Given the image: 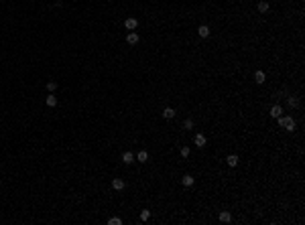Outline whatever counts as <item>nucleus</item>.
Segmentation results:
<instances>
[{"instance_id": "4", "label": "nucleus", "mask_w": 305, "mask_h": 225, "mask_svg": "<svg viewBox=\"0 0 305 225\" xmlns=\"http://www.w3.org/2000/svg\"><path fill=\"white\" fill-rule=\"evenodd\" d=\"M210 33H212V30H210V26H208V25H201V26L197 29V34L201 37V39H208Z\"/></svg>"}, {"instance_id": "19", "label": "nucleus", "mask_w": 305, "mask_h": 225, "mask_svg": "<svg viewBox=\"0 0 305 225\" xmlns=\"http://www.w3.org/2000/svg\"><path fill=\"white\" fill-rule=\"evenodd\" d=\"M181 156H183V158H187L189 156V152H191V150H189V146H181Z\"/></svg>"}, {"instance_id": "2", "label": "nucleus", "mask_w": 305, "mask_h": 225, "mask_svg": "<svg viewBox=\"0 0 305 225\" xmlns=\"http://www.w3.org/2000/svg\"><path fill=\"white\" fill-rule=\"evenodd\" d=\"M193 142H195V146H197V148H203L205 144H208V138L203 136V134H195Z\"/></svg>"}, {"instance_id": "17", "label": "nucleus", "mask_w": 305, "mask_h": 225, "mask_svg": "<svg viewBox=\"0 0 305 225\" xmlns=\"http://www.w3.org/2000/svg\"><path fill=\"white\" fill-rule=\"evenodd\" d=\"M287 103H289V108H297V106H299V99L291 95V98H287Z\"/></svg>"}, {"instance_id": "7", "label": "nucleus", "mask_w": 305, "mask_h": 225, "mask_svg": "<svg viewBox=\"0 0 305 225\" xmlns=\"http://www.w3.org/2000/svg\"><path fill=\"white\" fill-rule=\"evenodd\" d=\"M181 183H183V187H193V183H195V179L191 175H185L183 179H181Z\"/></svg>"}, {"instance_id": "20", "label": "nucleus", "mask_w": 305, "mask_h": 225, "mask_svg": "<svg viewBox=\"0 0 305 225\" xmlns=\"http://www.w3.org/2000/svg\"><path fill=\"white\" fill-rule=\"evenodd\" d=\"M193 128V120H185L183 122V130H191Z\"/></svg>"}, {"instance_id": "12", "label": "nucleus", "mask_w": 305, "mask_h": 225, "mask_svg": "<svg viewBox=\"0 0 305 225\" xmlns=\"http://www.w3.org/2000/svg\"><path fill=\"white\" fill-rule=\"evenodd\" d=\"M45 103H47L49 108H55V106H57V98H55V95H51V93H49V95H47V99H45Z\"/></svg>"}, {"instance_id": "6", "label": "nucleus", "mask_w": 305, "mask_h": 225, "mask_svg": "<svg viewBox=\"0 0 305 225\" xmlns=\"http://www.w3.org/2000/svg\"><path fill=\"white\" fill-rule=\"evenodd\" d=\"M126 43H128V45H136V43H138V34L130 30V33L126 34Z\"/></svg>"}, {"instance_id": "22", "label": "nucleus", "mask_w": 305, "mask_h": 225, "mask_svg": "<svg viewBox=\"0 0 305 225\" xmlns=\"http://www.w3.org/2000/svg\"><path fill=\"white\" fill-rule=\"evenodd\" d=\"M149 217H150V211H146V209H145V211L141 213V219H142V221H146Z\"/></svg>"}, {"instance_id": "13", "label": "nucleus", "mask_w": 305, "mask_h": 225, "mask_svg": "<svg viewBox=\"0 0 305 225\" xmlns=\"http://www.w3.org/2000/svg\"><path fill=\"white\" fill-rule=\"evenodd\" d=\"M122 162H126V164L134 162V154H132V152H124V154H122Z\"/></svg>"}, {"instance_id": "8", "label": "nucleus", "mask_w": 305, "mask_h": 225, "mask_svg": "<svg viewBox=\"0 0 305 225\" xmlns=\"http://www.w3.org/2000/svg\"><path fill=\"white\" fill-rule=\"evenodd\" d=\"M163 118H165V120H173V118H175V110L173 108H165L163 110Z\"/></svg>"}, {"instance_id": "16", "label": "nucleus", "mask_w": 305, "mask_h": 225, "mask_svg": "<svg viewBox=\"0 0 305 225\" xmlns=\"http://www.w3.org/2000/svg\"><path fill=\"white\" fill-rule=\"evenodd\" d=\"M265 73H262V71H256V73H254V81H256V83H265Z\"/></svg>"}, {"instance_id": "14", "label": "nucleus", "mask_w": 305, "mask_h": 225, "mask_svg": "<svg viewBox=\"0 0 305 225\" xmlns=\"http://www.w3.org/2000/svg\"><path fill=\"white\" fill-rule=\"evenodd\" d=\"M136 160H138V162H146V160H149V152H146V150H141L138 154H136Z\"/></svg>"}, {"instance_id": "3", "label": "nucleus", "mask_w": 305, "mask_h": 225, "mask_svg": "<svg viewBox=\"0 0 305 225\" xmlns=\"http://www.w3.org/2000/svg\"><path fill=\"white\" fill-rule=\"evenodd\" d=\"M124 26H126L128 30H134L136 26H138V20H136V18H132V16H128V18L124 20Z\"/></svg>"}, {"instance_id": "10", "label": "nucleus", "mask_w": 305, "mask_h": 225, "mask_svg": "<svg viewBox=\"0 0 305 225\" xmlns=\"http://www.w3.org/2000/svg\"><path fill=\"white\" fill-rule=\"evenodd\" d=\"M226 162H228V167H230V168H234L238 164V156H236V154H230V156L226 158Z\"/></svg>"}, {"instance_id": "15", "label": "nucleus", "mask_w": 305, "mask_h": 225, "mask_svg": "<svg viewBox=\"0 0 305 225\" xmlns=\"http://www.w3.org/2000/svg\"><path fill=\"white\" fill-rule=\"evenodd\" d=\"M256 8H258V12H266V10H269V2H266V0H261L256 4Z\"/></svg>"}, {"instance_id": "9", "label": "nucleus", "mask_w": 305, "mask_h": 225, "mask_svg": "<svg viewBox=\"0 0 305 225\" xmlns=\"http://www.w3.org/2000/svg\"><path fill=\"white\" fill-rule=\"evenodd\" d=\"M220 221H222V223H230V221H232L230 211H222V213H220Z\"/></svg>"}, {"instance_id": "11", "label": "nucleus", "mask_w": 305, "mask_h": 225, "mask_svg": "<svg viewBox=\"0 0 305 225\" xmlns=\"http://www.w3.org/2000/svg\"><path fill=\"white\" fill-rule=\"evenodd\" d=\"M281 114H283V108H281V106H279V103H277V106H273V108H271V116H273V118H279V116H281Z\"/></svg>"}, {"instance_id": "1", "label": "nucleus", "mask_w": 305, "mask_h": 225, "mask_svg": "<svg viewBox=\"0 0 305 225\" xmlns=\"http://www.w3.org/2000/svg\"><path fill=\"white\" fill-rule=\"evenodd\" d=\"M277 120H279V126L285 128L287 132H293V130H295V120L291 116H279Z\"/></svg>"}, {"instance_id": "18", "label": "nucleus", "mask_w": 305, "mask_h": 225, "mask_svg": "<svg viewBox=\"0 0 305 225\" xmlns=\"http://www.w3.org/2000/svg\"><path fill=\"white\" fill-rule=\"evenodd\" d=\"M108 225H122V219L120 217H110V219H108Z\"/></svg>"}, {"instance_id": "21", "label": "nucleus", "mask_w": 305, "mask_h": 225, "mask_svg": "<svg viewBox=\"0 0 305 225\" xmlns=\"http://www.w3.org/2000/svg\"><path fill=\"white\" fill-rule=\"evenodd\" d=\"M57 89V83L55 81H47V91H55Z\"/></svg>"}, {"instance_id": "5", "label": "nucleus", "mask_w": 305, "mask_h": 225, "mask_svg": "<svg viewBox=\"0 0 305 225\" xmlns=\"http://www.w3.org/2000/svg\"><path fill=\"white\" fill-rule=\"evenodd\" d=\"M112 189L114 191H122L124 189V181L122 179H112Z\"/></svg>"}]
</instances>
